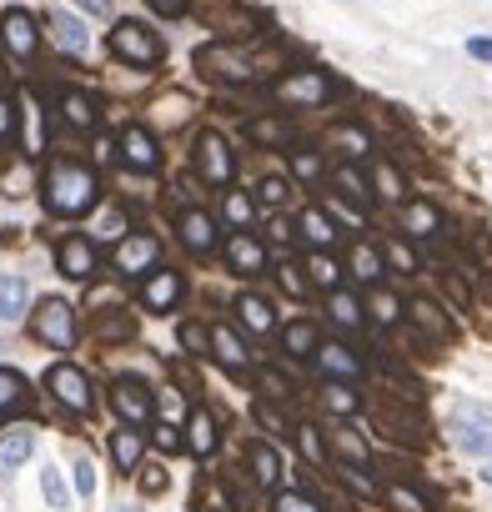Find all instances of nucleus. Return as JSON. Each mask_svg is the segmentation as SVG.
Listing matches in <instances>:
<instances>
[{
    "label": "nucleus",
    "instance_id": "f704fd0d",
    "mask_svg": "<svg viewBox=\"0 0 492 512\" xmlns=\"http://www.w3.org/2000/svg\"><path fill=\"white\" fill-rule=\"evenodd\" d=\"M327 146H337L347 161H362L372 146H367V131H357V126H332L327 131Z\"/></svg>",
    "mask_w": 492,
    "mask_h": 512
},
{
    "label": "nucleus",
    "instance_id": "ddd939ff",
    "mask_svg": "<svg viewBox=\"0 0 492 512\" xmlns=\"http://www.w3.org/2000/svg\"><path fill=\"white\" fill-rule=\"evenodd\" d=\"M0 41H6V51H11L16 61H31V56L41 51V31H36V21H31L26 11H11L6 21H0Z\"/></svg>",
    "mask_w": 492,
    "mask_h": 512
},
{
    "label": "nucleus",
    "instance_id": "0eeeda50",
    "mask_svg": "<svg viewBox=\"0 0 492 512\" xmlns=\"http://www.w3.org/2000/svg\"><path fill=\"white\" fill-rule=\"evenodd\" d=\"M111 267H116L121 277H146L151 267H161V241L146 236V231H126V236L116 241Z\"/></svg>",
    "mask_w": 492,
    "mask_h": 512
},
{
    "label": "nucleus",
    "instance_id": "39448f33",
    "mask_svg": "<svg viewBox=\"0 0 492 512\" xmlns=\"http://www.w3.org/2000/svg\"><path fill=\"white\" fill-rule=\"evenodd\" d=\"M196 171L206 186H231L236 176V156H231V141L221 131H201L196 136Z\"/></svg>",
    "mask_w": 492,
    "mask_h": 512
},
{
    "label": "nucleus",
    "instance_id": "5701e85b",
    "mask_svg": "<svg viewBox=\"0 0 492 512\" xmlns=\"http://www.w3.org/2000/svg\"><path fill=\"white\" fill-rule=\"evenodd\" d=\"M36 452V432L31 427H11L6 437H0V472H16L21 462H31Z\"/></svg>",
    "mask_w": 492,
    "mask_h": 512
},
{
    "label": "nucleus",
    "instance_id": "052dcab7",
    "mask_svg": "<svg viewBox=\"0 0 492 512\" xmlns=\"http://www.w3.org/2000/svg\"><path fill=\"white\" fill-rule=\"evenodd\" d=\"M121 226H126V221H121V211H106V216H101V226H96V231H101V236H111V241H121V236H126V231H121Z\"/></svg>",
    "mask_w": 492,
    "mask_h": 512
},
{
    "label": "nucleus",
    "instance_id": "ea45409f",
    "mask_svg": "<svg viewBox=\"0 0 492 512\" xmlns=\"http://www.w3.org/2000/svg\"><path fill=\"white\" fill-rule=\"evenodd\" d=\"M387 502H392V512H432L427 507V497L417 492V487H407V482H387V492H382Z\"/></svg>",
    "mask_w": 492,
    "mask_h": 512
},
{
    "label": "nucleus",
    "instance_id": "69168bd1",
    "mask_svg": "<svg viewBox=\"0 0 492 512\" xmlns=\"http://www.w3.org/2000/svg\"><path fill=\"white\" fill-rule=\"evenodd\" d=\"M81 11H91V16L106 21V16H111V0H81Z\"/></svg>",
    "mask_w": 492,
    "mask_h": 512
},
{
    "label": "nucleus",
    "instance_id": "3c124183",
    "mask_svg": "<svg viewBox=\"0 0 492 512\" xmlns=\"http://www.w3.org/2000/svg\"><path fill=\"white\" fill-rule=\"evenodd\" d=\"M41 487H46V502H51L56 512H66V507H71V497H66V482H61V472H56V467H46Z\"/></svg>",
    "mask_w": 492,
    "mask_h": 512
},
{
    "label": "nucleus",
    "instance_id": "0e129e2a",
    "mask_svg": "<svg viewBox=\"0 0 492 512\" xmlns=\"http://www.w3.org/2000/svg\"><path fill=\"white\" fill-rule=\"evenodd\" d=\"M141 487H146V492H161V487H166V477H161V467H146V477H141Z\"/></svg>",
    "mask_w": 492,
    "mask_h": 512
},
{
    "label": "nucleus",
    "instance_id": "c03bdc74",
    "mask_svg": "<svg viewBox=\"0 0 492 512\" xmlns=\"http://www.w3.org/2000/svg\"><path fill=\"white\" fill-rule=\"evenodd\" d=\"M382 251V262L387 267H397V272H417V251L407 246V241H387V246H377Z\"/></svg>",
    "mask_w": 492,
    "mask_h": 512
},
{
    "label": "nucleus",
    "instance_id": "49530a36",
    "mask_svg": "<svg viewBox=\"0 0 492 512\" xmlns=\"http://www.w3.org/2000/svg\"><path fill=\"white\" fill-rule=\"evenodd\" d=\"M372 191H377V196H387V201H407V191H402V176H397L392 166H377V181H372Z\"/></svg>",
    "mask_w": 492,
    "mask_h": 512
},
{
    "label": "nucleus",
    "instance_id": "412c9836",
    "mask_svg": "<svg viewBox=\"0 0 492 512\" xmlns=\"http://www.w3.org/2000/svg\"><path fill=\"white\" fill-rule=\"evenodd\" d=\"M402 231L417 241H432L442 231V211L432 201H402Z\"/></svg>",
    "mask_w": 492,
    "mask_h": 512
},
{
    "label": "nucleus",
    "instance_id": "58836bf2",
    "mask_svg": "<svg viewBox=\"0 0 492 512\" xmlns=\"http://www.w3.org/2000/svg\"><path fill=\"white\" fill-rule=\"evenodd\" d=\"M221 211H226V221H231V226H241V231H246V226H252V221H257V201H252V196H246V191H226V201H221Z\"/></svg>",
    "mask_w": 492,
    "mask_h": 512
},
{
    "label": "nucleus",
    "instance_id": "de8ad7c7",
    "mask_svg": "<svg viewBox=\"0 0 492 512\" xmlns=\"http://www.w3.org/2000/svg\"><path fill=\"white\" fill-rule=\"evenodd\" d=\"M297 442H302V452H307V462H317V467H327V442H322V432H317V427H297Z\"/></svg>",
    "mask_w": 492,
    "mask_h": 512
},
{
    "label": "nucleus",
    "instance_id": "f03ea898",
    "mask_svg": "<svg viewBox=\"0 0 492 512\" xmlns=\"http://www.w3.org/2000/svg\"><path fill=\"white\" fill-rule=\"evenodd\" d=\"M337 96V81L327 71H287L272 81V101L282 106H327Z\"/></svg>",
    "mask_w": 492,
    "mask_h": 512
},
{
    "label": "nucleus",
    "instance_id": "6e6552de",
    "mask_svg": "<svg viewBox=\"0 0 492 512\" xmlns=\"http://www.w3.org/2000/svg\"><path fill=\"white\" fill-rule=\"evenodd\" d=\"M196 66L216 81H252L257 76V61L246 56L241 46H201L196 51Z\"/></svg>",
    "mask_w": 492,
    "mask_h": 512
},
{
    "label": "nucleus",
    "instance_id": "e2e57ef3",
    "mask_svg": "<svg viewBox=\"0 0 492 512\" xmlns=\"http://www.w3.org/2000/svg\"><path fill=\"white\" fill-rule=\"evenodd\" d=\"M467 56H472V61H487V66H492V41H487V36H472V41H467Z\"/></svg>",
    "mask_w": 492,
    "mask_h": 512
},
{
    "label": "nucleus",
    "instance_id": "b1692460",
    "mask_svg": "<svg viewBox=\"0 0 492 512\" xmlns=\"http://www.w3.org/2000/svg\"><path fill=\"white\" fill-rule=\"evenodd\" d=\"M307 287H322V292H337L342 287V262L332 251H312L307 256Z\"/></svg>",
    "mask_w": 492,
    "mask_h": 512
},
{
    "label": "nucleus",
    "instance_id": "393cba45",
    "mask_svg": "<svg viewBox=\"0 0 492 512\" xmlns=\"http://www.w3.org/2000/svg\"><path fill=\"white\" fill-rule=\"evenodd\" d=\"M332 322L342 327V332H367V312H362V297L357 292H332Z\"/></svg>",
    "mask_w": 492,
    "mask_h": 512
},
{
    "label": "nucleus",
    "instance_id": "a19ab883",
    "mask_svg": "<svg viewBox=\"0 0 492 512\" xmlns=\"http://www.w3.org/2000/svg\"><path fill=\"white\" fill-rule=\"evenodd\" d=\"M131 332H136V322H131L126 312H101V317H96V337H101V342H126Z\"/></svg>",
    "mask_w": 492,
    "mask_h": 512
},
{
    "label": "nucleus",
    "instance_id": "72a5a7b5",
    "mask_svg": "<svg viewBox=\"0 0 492 512\" xmlns=\"http://www.w3.org/2000/svg\"><path fill=\"white\" fill-rule=\"evenodd\" d=\"M277 477H282V457H277V447L257 442V447H252V482H257V487H277Z\"/></svg>",
    "mask_w": 492,
    "mask_h": 512
},
{
    "label": "nucleus",
    "instance_id": "09e8293b",
    "mask_svg": "<svg viewBox=\"0 0 492 512\" xmlns=\"http://www.w3.org/2000/svg\"><path fill=\"white\" fill-rule=\"evenodd\" d=\"M272 512H322V502H317V497H307V492H277Z\"/></svg>",
    "mask_w": 492,
    "mask_h": 512
},
{
    "label": "nucleus",
    "instance_id": "4be33fe9",
    "mask_svg": "<svg viewBox=\"0 0 492 512\" xmlns=\"http://www.w3.org/2000/svg\"><path fill=\"white\" fill-rule=\"evenodd\" d=\"M297 231L312 241V251H332V241L342 236L337 221H332V211H322V206H307V211L297 216Z\"/></svg>",
    "mask_w": 492,
    "mask_h": 512
},
{
    "label": "nucleus",
    "instance_id": "cd10ccee",
    "mask_svg": "<svg viewBox=\"0 0 492 512\" xmlns=\"http://www.w3.org/2000/svg\"><path fill=\"white\" fill-rule=\"evenodd\" d=\"M236 312H241V327H246V332H277L272 302H267V297H257V292H246V297L236 302Z\"/></svg>",
    "mask_w": 492,
    "mask_h": 512
},
{
    "label": "nucleus",
    "instance_id": "5fc2aeb1",
    "mask_svg": "<svg viewBox=\"0 0 492 512\" xmlns=\"http://www.w3.org/2000/svg\"><path fill=\"white\" fill-rule=\"evenodd\" d=\"M257 422H262L267 432H287V417H282L272 402H257Z\"/></svg>",
    "mask_w": 492,
    "mask_h": 512
},
{
    "label": "nucleus",
    "instance_id": "20e7f679",
    "mask_svg": "<svg viewBox=\"0 0 492 512\" xmlns=\"http://www.w3.org/2000/svg\"><path fill=\"white\" fill-rule=\"evenodd\" d=\"M452 442L472 457H492V412L477 402H462L452 412Z\"/></svg>",
    "mask_w": 492,
    "mask_h": 512
},
{
    "label": "nucleus",
    "instance_id": "603ef678",
    "mask_svg": "<svg viewBox=\"0 0 492 512\" xmlns=\"http://www.w3.org/2000/svg\"><path fill=\"white\" fill-rule=\"evenodd\" d=\"M287 196H292V186H287L282 176H267V181H262V201H267V206H282Z\"/></svg>",
    "mask_w": 492,
    "mask_h": 512
},
{
    "label": "nucleus",
    "instance_id": "c85d7f7f",
    "mask_svg": "<svg viewBox=\"0 0 492 512\" xmlns=\"http://www.w3.org/2000/svg\"><path fill=\"white\" fill-rule=\"evenodd\" d=\"M332 181H337V191H342L357 211H367V206H372V181H367L357 166H337V171H332Z\"/></svg>",
    "mask_w": 492,
    "mask_h": 512
},
{
    "label": "nucleus",
    "instance_id": "1a4fd4ad",
    "mask_svg": "<svg viewBox=\"0 0 492 512\" xmlns=\"http://www.w3.org/2000/svg\"><path fill=\"white\" fill-rule=\"evenodd\" d=\"M111 407H116V417H121L126 427H146V422L156 417L151 387H146L141 377H121V382L111 387Z\"/></svg>",
    "mask_w": 492,
    "mask_h": 512
},
{
    "label": "nucleus",
    "instance_id": "6ab92c4d",
    "mask_svg": "<svg viewBox=\"0 0 492 512\" xmlns=\"http://www.w3.org/2000/svg\"><path fill=\"white\" fill-rule=\"evenodd\" d=\"M407 322L422 327L432 342H447V337H452V317H447L432 297H412V302H407Z\"/></svg>",
    "mask_w": 492,
    "mask_h": 512
},
{
    "label": "nucleus",
    "instance_id": "4d7b16f0",
    "mask_svg": "<svg viewBox=\"0 0 492 512\" xmlns=\"http://www.w3.org/2000/svg\"><path fill=\"white\" fill-rule=\"evenodd\" d=\"M76 492H81V497H91V492H96V467H91L86 457L76 462Z\"/></svg>",
    "mask_w": 492,
    "mask_h": 512
},
{
    "label": "nucleus",
    "instance_id": "338daca9",
    "mask_svg": "<svg viewBox=\"0 0 492 512\" xmlns=\"http://www.w3.org/2000/svg\"><path fill=\"white\" fill-rule=\"evenodd\" d=\"M156 442H161V447H181V437H176V427H161V432H156Z\"/></svg>",
    "mask_w": 492,
    "mask_h": 512
},
{
    "label": "nucleus",
    "instance_id": "4468645a",
    "mask_svg": "<svg viewBox=\"0 0 492 512\" xmlns=\"http://www.w3.org/2000/svg\"><path fill=\"white\" fill-rule=\"evenodd\" d=\"M226 262H231V272H241V277H257V272H267V246H262L252 231H231Z\"/></svg>",
    "mask_w": 492,
    "mask_h": 512
},
{
    "label": "nucleus",
    "instance_id": "7ed1b4c3",
    "mask_svg": "<svg viewBox=\"0 0 492 512\" xmlns=\"http://www.w3.org/2000/svg\"><path fill=\"white\" fill-rule=\"evenodd\" d=\"M111 51L126 61V66H156L161 61V36L141 21H116L111 31Z\"/></svg>",
    "mask_w": 492,
    "mask_h": 512
},
{
    "label": "nucleus",
    "instance_id": "9b49d317",
    "mask_svg": "<svg viewBox=\"0 0 492 512\" xmlns=\"http://www.w3.org/2000/svg\"><path fill=\"white\" fill-rule=\"evenodd\" d=\"M176 231H181V246H186L191 256H211V251L221 246V231H216V216H211V211H201V206H191V211H181V221H176Z\"/></svg>",
    "mask_w": 492,
    "mask_h": 512
},
{
    "label": "nucleus",
    "instance_id": "a18cd8bd",
    "mask_svg": "<svg viewBox=\"0 0 492 512\" xmlns=\"http://www.w3.org/2000/svg\"><path fill=\"white\" fill-rule=\"evenodd\" d=\"M337 477L352 487V492H362V497H377V482H372V467H347V462H337Z\"/></svg>",
    "mask_w": 492,
    "mask_h": 512
},
{
    "label": "nucleus",
    "instance_id": "c756f323",
    "mask_svg": "<svg viewBox=\"0 0 492 512\" xmlns=\"http://www.w3.org/2000/svg\"><path fill=\"white\" fill-rule=\"evenodd\" d=\"M362 312H367V317H372L377 327H392V322L402 317V302H397V292H387V287L377 282V287L367 292V302H362Z\"/></svg>",
    "mask_w": 492,
    "mask_h": 512
},
{
    "label": "nucleus",
    "instance_id": "6e6d98bb",
    "mask_svg": "<svg viewBox=\"0 0 492 512\" xmlns=\"http://www.w3.org/2000/svg\"><path fill=\"white\" fill-rule=\"evenodd\" d=\"M257 382H262V392H267V397H277V402H287V392H292L277 372H257Z\"/></svg>",
    "mask_w": 492,
    "mask_h": 512
},
{
    "label": "nucleus",
    "instance_id": "473e14b6",
    "mask_svg": "<svg viewBox=\"0 0 492 512\" xmlns=\"http://www.w3.org/2000/svg\"><path fill=\"white\" fill-rule=\"evenodd\" d=\"M61 116H66V126L91 131V126H96V101H91L86 91H66V96H61Z\"/></svg>",
    "mask_w": 492,
    "mask_h": 512
},
{
    "label": "nucleus",
    "instance_id": "bb28decb",
    "mask_svg": "<svg viewBox=\"0 0 492 512\" xmlns=\"http://www.w3.org/2000/svg\"><path fill=\"white\" fill-rule=\"evenodd\" d=\"M31 307V287L21 277H0V322H21Z\"/></svg>",
    "mask_w": 492,
    "mask_h": 512
},
{
    "label": "nucleus",
    "instance_id": "79ce46f5",
    "mask_svg": "<svg viewBox=\"0 0 492 512\" xmlns=\"http://www.w3.org/2000/svg\"><path fill=\"white\" fill-rule=\"evenodd\" d=\"M322 397H327V407H332V412H342V417H352V412L362 407V397L352 392V382H332Z\"/></svg>",
    "mask_w": 492,
    "mask_h": 512
},
{
    "label": "nucleus",
    "instance_id": "f8f14e48",
    "mask_svg": "<svg viewBox=\"0 0 492 512\" xmlns=\"http://www.w3.org/2000/svg\"><path fill=\"white\" fill-rule=\"evenodd\" d=\"M312 362H317V372H322V377H332V382H357V377L367 372V362H362L347 342H317Z\"/></svg>",
    "mask_w": 492,
    "mask_h": 512
},
{
    "label": "nucleus",
    "instance_id": "37998d69",
    "mask_svg": "<svg viewBox=\"0 0 492 512\" xmlns=\"http://www.w3.org/2000/svg\"><path fill=\"white\" fill-rule=\"evenodd\" d=\"M337 457H342L347 467H372L367 442H362V437H352V432H337Z\"/></svg>",
    "mask_w": 492,
    "mask_h": 512
},
{
    "label": "nucleus",
    "instance_id": "9d476101",
    "mask_svg": "<svg viewBox=\"0 0 492 512\" xmlns=\"http://www.w3.org/2000/svg\"><path fill=\"white\" fill-rule=\"evenodd\" d=\"M46 387H51V397H56L61 407H71V412H91V407H96V397H91V382H86V372H81V367H71V362L51 367Z\"/></svg>",
    "mask_w": 492,
    "mask_h": 512
},
{
    "label": "nucleus",
    "instance_id": "7c9ffc66",
    "mask_svg": "<svg viewBox=\"0 0 492 512\" xmlns=\"http://www.w3.org/2000/svg\"><path fill=\"white\" fill-rule=\"evenodd\" d=\"M186 447L196 457H211L216 452V422H211V412H191L186 417Z\"/></svg>",
    "mask_w": 492,
    "mask_h": 512
},
{
    "label": "nucleus",
    "instance_id": "864d4df0",
    "mask_svg": "<svg viewBox=\"0 0 492 512\" xmlns=\"http://www.w3.org/2000/svg\"><path fill=\"white\" fill-rule=\"evenodd\" d=\"M181 347H186V352H206V327H201V322H186V327H181Z\"/></svg>",
    "mask_w": 492,
    "mask_h": 512
},
{
    "label": "nucleus",
    "instance_id": "f3484780",
    "mask_svg": "<svg viewBox=\"0 0 492 512\" xmlns=\"http://www.w3.org/2000/svg\"><path fill=\"white\" fill-rule=\"evenodd\" d=\"M56 267L71 277V282H91L96 277V246L86 236H66L61 251H56Z\"/></svg>",
    "mask_w": 492,
    "mask_h": 512
},
{
    "label": "nucleus",
    "instance_id": "423d86ee",
    "mask_svg": "<svg viewBox=\"0 0 492 512\" xmlns=\"http://www.w3.org/2000/svg\"><path fill=\"white\" fill-rule=\"evenodd\" d=\"M36 337L46 347H56V352H71L76 347V307L61 302V297H46L36 307Z\"/></svg>",
    "mask_w": 492,
    "mask_h": 512
},
{
    "label": "nucleus",
    "instance_id": "4c0bfd02",
    "mask_svg": "<svg viewBox=\"0 0 492 512\" xmlns=\"http://www.w3.org/2000/svg\"><path fill=\"white\" fill-rule=\"evenodd\" d=\"M16 407H26V377L11 372V367H0V417L16 412Z\"/></svg>",
    "mask_w": 492,
    "mask_h": 512
},
{
    "label": "nucleus",
    "instance_id": "bf43d9fd",
    "mask_svg": "<svg viewBox=\"0 0 492 512\" xmlns=\"http://www.w3.org/2000/svg\"><path fill=\"white\" fill-rule=\"evenodd\" d=\"M146 6H151L156 16H166V21H176V16H186V6H191V0H146Z\"/></svg>",
    "mask_w": 492,
    "mask_h": 512
},
{
    "label": "nucleus",
    "instance_id": "e433bc0d",
    "mask_svg": "<svg viewBox=\"0 0 492 512\" xmlns=\"http://www.w3.org/2000/svg\"><path fill=\"white\" fill-rule=\"evenodd\" d=\"M282 342H287V352H292V357H312V352H317V342H322V332H317V322H292Z\"/></svg>",
    "mask_w": 492,
    "mask_h": 512
},
{
    "label": "nucleus",
    "instance_id": "8fccbe9b",
    "mask_svg": "<svg viewBox=\"0 0 492 512\" xmlns=\"http://www.w3.org/2000/svg\"><path fill=\"white\" fill-rule=\"evenodd\" d=\"M292 176L297 181H317L322 176V156L317 151H292Z\"/></svg>",
    "mask_w": 492,
    "mask_h": 512
},
{
    "label": "nucleus",
    "instance_id": "c9c22d12",
    "mask_svg": "<svg viewBox=\"0 0 492 512\" xmlns=\"http://www.w3.org/2000/svg\"><path fill=\"white\" fill-rule=\"evenodd\" d=\"M246 136H252L257 146H287V141H292V126L277 121V116H262V121L246 126Z\"/></svg>",
    "mask_w": 492,
    "mask_h": 512
},
{
    "label": "nucleus",
    "instance_id": "dca6fc26",
    "mask_svg": "<svg viewBox=\"0 0 492 512\" xmlns=\"http://www.w3.org/2000/svg\"><path fill=\"white\" fill-rule=\"evenodd\" d=\"M181 292H186V282H181V272H161V267H151V277H146V287H141V302H146V312H171L176 302H181Z\"/></svg>",
    "mask_w": 492,
    "mask_h": 512
},
{
    "label": "nucleus",
    "instance_id": "a878e982",
    "mask_svg": "<svg viewBox=\"0 0 492 512\" xmlns=\"http://www.w3.org/2000/svg\"><path fill=\"white\" fill-rule=\"evenodd\" d=\"M141 452H146V437H141L136 427H121V432H111V462H116L121 472H136Z\"/></svg>",
    "mask_w": 492,
    "mask_h": 512
},
{
    "label": "nucleus",
    "instance_id": "2eb2a0df",
    "mask_svg": "<svg viewBox=\"0 0 492 512\" xmlns=\"http://www.w3.org/2000/svg\"><path fill=\"white\" fill-rule=\"evenodd\" d=\"M121 161H126L131 171H156V166H161L156 136H151L146 126H126V131H121Z\"/></svg>",
    "mask_w": 492,
    "mask_h": 512
},
{
    "label": "nucleus",
    "instance_id": "aec40b11",
    "mask_svg": "<svg viewBox=\"0 0 492 512\" xmlns=\"http://www.w3.org/2000/svg\"><path fill=\"white\" fill-rule=\"evenodd\" d=\"M342 272H352L362 287H377L382 277H387V262H382V251L372 246V241H357L352 251H347V267Z\"/></svg>",
    "mask_w": 492,
    "mask_h": 512
},
{
    "label": "nucleus",
    "instance_id": "680f3d73",
    "mask_svg": "<svg viewBox=\"0 0 492 512\" xmlns=\"http://www.w3.org/2000/svg\"><path fill=\"white\" fill-rule=\"evenodd\" d=\"M282 287L292 297H307V282H302V267H282Z\"/></svg>",
    "mask_w": 492,
    "mask_h": 512
},
{
    "label": "nucleus",
    "instance_id": "2f4dec72",
    "mask_svg": "<svg viewBox=\"0 0 492 512\" xmlns=\"http://www.w3.org/2000/svg\"><path fill=\"white\" fill-rule=\"evenodd\" d=\"M51 31H56V41H61V51H71V56H81V51L91 46V36H86V26H81L76 16H66V11H56V16H51Z\"/></svg>",
    "mask_w": 492,
    "mask_h": 512
},
{
    "label": "nucleus",
    "instance_id": "f257e3e1",
    "mask_svg": "<svg viewBox=\"0 0 492 512\" xmlns=\"http://www.w3.org/2000/svg\"><path fill=\"white\" fill-rule=\"evenodd\" d=\"M96 191H101V181H96L91 166L66 161V156L46 166V186H41L46 211H56V216H81V211L96 206Z\"/></svg>",
    "mask_w": 492,
    "mask_h": 512
},
{
    "label": "nucleus",
    "instance_id": "a211bd4d",
    "mask_svg": "<svg viewBox=\"0 0 492 512\" xmlns=\"http://www.w3.org/2000/svg\"><path fill=\"white\" fill-rule=\"evenodd\" d=\"M211 352H216V362L226 367V372H246V367H252V352H246V342L236 337V327H226V322H216L211 327Z\"/></svg>",
    "mask_w": 492,
    "mask_h": 512
},
{
    "label": "nucleus",
    "instance_id": "774afa93",
    "mask_svg": "<svg viewBox=\"0 0 492 512\" xmlns=\"http://www.w3.org/2000/svg\"><path fill=\"white\" fill-rule=\"evenodd\" d=\"M482 482H492V462L487 457H482Z\"/></svg>",
    "mask_w": 492,
    "mask_h": 512
},
{
    "label": "nucleus",
    "instance_id": "13d9d810",
    "mask_svg": "<svg viewBox=\"0 0 492 512\" xmlns=\"http://www.w3.org/2000/svg\"><path fill=\"white\" fill-rule=\"evenodd\" d=\"M16 136V101L0 96V141H11Z\"/></svg>",
    "mask_w": 492,
    "mask_h": 512
}]
</instances>
